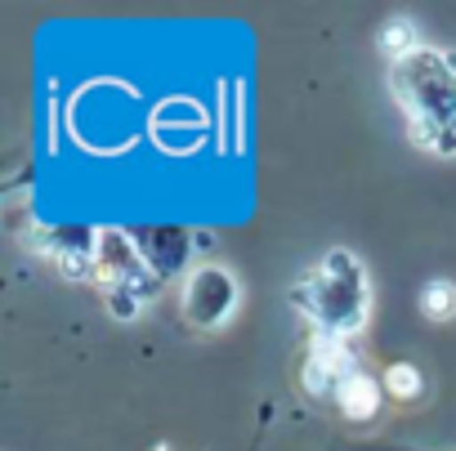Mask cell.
Returning a JSON list of instances; mask_svg holds the SVG:
<instances>
[{"mask_svg":"<svg viewBox=\"0 0 456 451\" xmlns=\"http://www.w3.org/2000/svg\"><path fill=\"white\" fill-rule=\"evenodd\" d=\"M385 50L394 54V59H403V54H411V50H420V41L411 36V23H385Z\"/></svg>","mask_w":456,"mask_h":451,"instance_id":"obj_8","label":"cell"},{"mask_svg":"<svg viewBox=\"0 0 456 451\" xmlns=\"http://www.w3.org/2000/svg\"><path fill=\"white\" fill-rule=\"evenodd\" d=\"M134 242H139V251H143V260L157 278L179 273L183 260H188V229H179V223H152V229L134 233Z\"/></svg>","mask_w":456,"mask_h":451,"instance_id":"obj_5","label":"cell"},{"mask_svg":"<svg viewBox=\"0 0 456 451\" xmlns=\"http://www.w3.org/2000/svg\"><path fill=\"white\" fill-rule=\"evenodd\" d=\"M94 264H99V273L108 282V304L121 318H130L139 304H148L157 295V282L161 278L148 269L139 242L126 229H99L94 233Z\"/></svg>","mask_w":456,"mask_h":451,"instance_id":"obj_3","label":"cell"},{"mask_svg":"<svg viewBox=\"0 0 456 451\" xmlns=\"http://www.w3.org/2000/svg\"><path fill=\"white\" fill-rule=\"evenodd\" d=\"M340 407H345V415L349 420H371L376 415V407H380V389L371 384V375H349V384L340 389V398H336Z\"/></svg>","mask_w":456,"mask_h":451,"instance_id":"obj_6","label":"cell"},{"mask_svg":"<svg viewBox=\"0 0 456 451\" xmlns=\"http://www.w3.org/2000/svg\"><path fill=\"white\" fill-rule=\"evenodd\" d=\"M367 451H398V447H367Z\"/></svg>","mask_w":456,"mask_h":451,"instance_id":"obj_10","label":"cell"},{"mask_svg":"<svg viewBox=\"0 0 456 451\" xmlns=\"http://www.w3.org/2000/svg\"><path fill=\"white\" fill-rule=\"evenodd\" d=\"M291 300L322 331V340H345L367 326V269L345 246H336L296 282Z\"/></svg>","mask_w":456,"mask_h":451,"instance_id":"obj_2","label":"cell"},{"mask_svg":"<svg viewBox=\"0 0 456 451\" xmlns=\"http://www.w3.org/2000/svg\"><path fill=\"white\" fill-rule=\"evenodd\" d=\"M389 90L403 103V117L420 148L443 157L456 152V54L452 50H411L389 63Z\"/></svg>","mask_w":456,"mask_h":451,"instance_id":"obj_1","label":"cell"},{"mask_svg":"<svg viewBox=\"0 0 456 451\" xmlns=\"http://www.w3.org/2000/svg\"><path fill=\"white\" fill-rule=\"evenodd\" d=\"M420 313L434 318V322H447V318L456 313V286H452V282H429V286L420 291Z\"/></svg>","mask_w":456,"mask_h":451,"instance_id":"obj_7","label":"cell"},{"mask_svg":"<svg viewBox=\"0 0 456 451\" xmlns=\"http://www.w3.org/2000/svg\"><path fill=\"white\" fill-rule=\"evenodd\" d=\"M238 300H242L238 278L228 273V269H219V264H201L197 273H188L183 295H179L183 318H188L197 331H215V326H224L228 318L238 313Z\"/></svg>","mask_w":456,"mask_h":451,"instance_id":"obj_4","label":"cell"},{"mask_svg":"<svg viewBox=\"0 0 456 451\" xmlns=\"http://www.w3.org/2000/svg\"><path fill=\"white\" fill-rule=\"evenodd\" d=\"M385 384H389V393H398V398H416V393H420V371H416V366H394Z\"/></svg>","mask_w":456,"mask_h":451,"instance_id":"obj_9","label":"cell"}]
</instances>
